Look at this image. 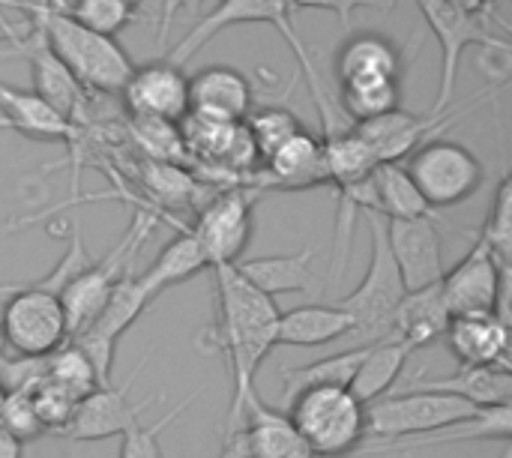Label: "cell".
Instances as JSON below:
<instances>
[{
  "instance_id": "cell-1",
  "label": "cell",
  "mask_w": 512,
  "mask_h": 458,
  "mask_svg": "<svg viewBox=\"0 0 512 458\" xmlns=\"http://www.w3.org/2000/svg\"><path fill=\"white\" fill-rule=\"evenodd\" d=\"M216 279V318L213 324L198 336L201 351L225 354L231 375H234V402L228 411V426L237 429L243 417V402L255 390L258 366L267 360V354L276 348V330H279V309L276 300L261 294L255 285H249L234 264L210 267Z\"/></svg>"
},
{
  "instance_id": "cell-2",
  "label": "cell",
  "mask_w": 512,
  "mask_h": 458,
  "mask_svg": "<svg viewBox=\"0 0 512 458\" xmlns=\"http://www.w3.org/2000/svg\"><path fill=\"white\" fill-rule=\"evenodd\" d=\"M366 222L372 243L369 270L363 282L336 303L351 318V330L339 339L336 351H357L396 339V312L402 297L408 294L387 246V222L378 213H366Z\"/></svg>"
},
{
  "instance_id": "cell-3",
  "label": "cell",
  "mask_w": 512,
  "mask_h": 458,
  "mask_svg": "<svg viewBox=\"0 0 512 458\" xmlns=\"http://www.w3.org/2000/svg\"><path fill=\"white\" fill-rule=\"evenodd\" d=\"M27 24L42 27L48 48L69 69V75L81 90L102 93V96L120 93L135 69V60L126 54V48L117 39L81 27L75 18H69L63 0H57L51 12H45L39 21H27Z\"/></svg>"
},
{
  "instance_id": "cell-4",
  "label": "cell",
  "mask_w": 512,
  "mask_h": 458,
  "mask_svg": "<svg viewBox=\"0 0 512 458\" xmlns=\"http://www.w3.org/2000/svg\"><path fill=\"white\" fill-rule=\"evenodd\" d=\"M288 420L315 458H348L366 441V405L348 387H309L288 402Z\"/></svg>"
},
{
  "instance_id": "cell-5",
  "label": "cell",
  "mask_w": 512,
  "mask_h": 458,
  "mask_svg": "<svg viewBox=\"0 0 512 458\" xmlns=\"http://www.w3.org/2000/svg\"><path fill=\"white\" fill-rule=\"evenodd\" d=\"M426 27L435 33L438 45H441V84H438V96L429 108V114H444L453 102L456 93V81H459V63L465 57V51L471 45H480L486 54H501L510 57V42L498 33H492L489 27V15H471L459 6H453L450 0H417Z\"/></svg>"
},
{
  "instance_id": "cell-6",
  "label": "cell",
  "mask_w": 512,
  "mask_h": 458,
  "mask_svg": "<svg viewBox=\"0 0 512 458\" xmlns=\"http://www.w3.org/2000/svg\"><path fill=\"white\" fill-rule=\"evenodd\" d=\"M405 171L432 210L456 207L474 198L486 183V168L477 153L450 138H432L420 144L405 159Z\"/></svg>"
},
{
  "instance_id": "cell-7",
  "label": "cell",
  "mask_w": 512,
  "mask_h": 458,
  "mask_svg": "<svg viewBox=\"0 0 512 458\" xmlns=\"http://www.w3.org/2000/svg\"><path fill=\"white\" fill-rule=\"evenodd\" d=\"M0 330L15 357H48L69 342L57 294L27 285H0Z\"/></svg>"
},
{
  "instance_id": "cell-8",
  "label": "cell",
  "mask_w": 512,
  "mask_h": 458,
  "mask_svg": "<svg viewBox=\"0 0 512 458\" xmlns=\"http://www.w3.org/2000/svg\"><path fill=\"white\" fill-rule=\"evenodd\" d=\"M237 24H273L282 33V39L288 42V48L294 51V57L300 60L303 78L312 75V72H318L312 54L306 51V45L300 42V36L294 30V15L288 12V3L285 0H219L216 9H210L207 15H201L192 24V30L165 51V60H171L174 66H183L210 39H216L222 30L237 27Z\"/></svg>"
},
{
  "instance_id": "cell-9",
  "label": "cell",
  "mask_w": 512,
  "mask_h": 458,
  "mask_svg": "<svg viewBox=\"0 0 512 458\" xmlns=\"http://www.w3.org/2000/svg\"><path fill=\"white\" fill-rule=\"evenodd\" d=\"M480 408L429 390H399L366 405V441H405L474 417Z\"/></svg>"
},
{
  "instance_id": "cell-10",
  "label": "cell",
  "mask_w": 512,
  "mask_h": 458,
  "mask_svg": "<svg viewBox=\"0 0 512 458\" xmlns=\"http://www.w3.org/2000/svg\"><path fill=\"white\" fill-rule=\"evenodd\" d=\"M441 294L450 318L498 315L510 324V264L498 261V255L480 240L450 273H444Z\"/></svg>"
},
{
  "instance_id": "cell-11",
  "label": "cell",
  "mask_w": 512,
  "mask_h": 458,
  "mask_svg": "<svg viewBox=\"0 0 512 458\" xmlns=\"http://www.w3.org/2000/svg\"><path fill=\"white\" fill-rule=\"evenodd\" d=\"M144 231H147V222L138 219V222L126 231V237H123L105 258H99V261L93 258L90 267H84L75 279H69V282L60 288L57 300H60V306H63L69 342L78 339L81 333H87L90 324L99 318V312H102V306H105L111 288L117 285V279H120L123 273H129V267H126V264H129V255L138 252V246H141V240H144Z\"/></svg>"
},
{
  "instance_id": "cell-12",
  "label": "cell",
  "mask_w": 512,
  "mask_h": 458,
  "mask_svg": "<svg viewBox=\"0 0 512 458\" xmlns=\"http://www.w3.org/2000/svg\"><path fill=\"white\" fill-rule=\"evenodd\" d=\"M501 84H492L489 90H498ZM489 90H483V93H477L474 99H468L462 108H456V111H444V114H411V111H405V108H396V111H390V114H381V117H375V120H366V123H357V132H360V138L369 144V150H372V156L378 159V165L381 162H402V159H408L420 144H426V141H432V138H441L459 117H462V111H468V108H474L480 99H486L489 96Z\"/></svg>"
},
{
  "instance_id": "cell-13",
  "label": "cell",
  "mask_w": 512,
  "mask_h": 458,
  "mask_svg": "<svg viewBox=\"0 0 512 458\" xmlns=\"http://www.w3.org/2000/svg\"><path fill=\"white\" fill-rule=\"evenodd\" d=\"M153 303V297L147 294V288L138 282V276L123 273L117 279V285L111 288L99 318L90 324L87 333H81L78 339H72L75 348H81V354L93 363L96 375L102 384H108L111 378V366H114V351L120 336L144 315V309Z\"/></svg>"
},
{
  "instance_id": "cell-14",
  "label": "cell",
  "mask_w": 512,
  "mask_h": 458,
  "mask_svg": "<svg viewBox=\"0 0 512 458\" xmlns=\"http://www.w3.org/2000/svg\"><path fill=\"white\" fill-rule=\"evenodd\" d=\"M120 96L132 120H159L177 126L189 114V78L183 66H174L165 57L135 66Z\"/></svg>"
},
{
  "instance_id": "cell-15",
  "label": "cell",
  "mask_w": 512,
  "mask_h": 458,
  "mask_svg": "<svg viewBox=\"0 0 512 458\" xmlns=\"http://www.w3.org/2000/svg\"><path fill=\"white\" fill-rule=\"evenodd\" d=\"M252 207L255 192L231 189L198 213V222L189 228V234L204 249L210 267L237 264L240 258H246V249L252 243Z\"/></svg>"
},
{
  "instance_id": "cell-16",
  "label": "cell",
  "mask_w": 512,
  "mask_h": 458,
  "mask_svg": "<svg viewBox=\"0 0 512 458\" xmlns=\"http://www.w3.org/2000/svg\"><path fill=\"white\" fill-rule=\"evenodd\" d=\"M147 360H150V354H144V360L132 369V375L123 384H117V387L102 384L90 396H84L78 402L69 426L63 429V438H69V441H105V438H120L126 429H132L141 420V414L156 402V399L129 402L135 378L141 375Z\"/></svg>"
},
{
  "instance_id": "cell-17",
  "label": "cell",
  "mask_w": 512,
  "mask_h": 458,
  "mask_svg": "<svg viewBox=\"0 0 512 458\" xmlns=\"http://www.w3.org/2000/svg\"><path fill=\"white\" fill-rule=\"evenodd\" d=\"M387 246L405 291H420L444 279V246L438 219H384Z\"/></svg>"
},
{
  "instance_id": "cell-18",
  "label": "cell",
  "mask_w": 512,
  "mask_h": 458,
  "mask_svg": "<svg viewBox=\"0 0 512 458\" xmlns=\"http://www.w3.org/2000/svg\"><path fill=\"white\" fill-rule=\"evenodd\" d=\"M303 447L288 414L267 408L252 390L243 402L237 429L225 435L219 458H291Z\"/></svg>"
},
{
  "instance_id": "cell-19",
  "label": "cell",
  "mask_w": 512,
  "mask_h": 458,
  "mask_svg": "<svg viewBox=\"0 0 512 458\" xmlns=\"http://www.w3.org/2000/svg\"><path fill=\"white\" fill-rule=\"evenodd\" d=\"M6 54L27 57L30 78H33V93L72 126L75 123V114H81V108H84V90L75 84V78L69 75V69L48 48V39H45L42 27L39 24H30L27 36H21L15 42V48L6 51Z\"/></svg>"
},
{
  "instance_id": "cell-20",
  "label": "cell",
  "mask_w": 512,
  "mask_h": 458,
  "mask_svg": "<svg viewBox=\"0 0 512 458\" xmlns=\"http://www.w3.org/2000/svg\"><path fill=\"white\" fill-rule=\"evenodd\" d=\"M512 435V402L510 405H495V408H480L474 417L417 435L405 441H363L354 456H384V453H408L414 456L417 450L429 447H447V444H465V441H501L507 444Z\"/></svg>"
},
{
  "instance_id": "cell-21",
  "label": "cell",
  "mask_w": 512,
  "mask_h": 458,
  "mask_svg": "<svg viewBox=\"0 0 512 458\" xmlns=\"http://www.w3.org/2000/svg\"><path fill=\"white\" fill-rule=\"evenodd\" d=\"M252 111V84L231 66H207L189 78V114L243 123Z\"/></svg>"
},
{
  "instance_id": "cell-22",
  "label": "cell",
  "mask_w": 512,
  "mask_h": 458,
  "mask_svg": "<svg viewBox=\"0 0 512 458\" xmlns=\"http://www.w3.org/2000/svg\"><path fill=\"white\" fill-rule=\"evenodd\" d=\"M402 69H405V57L399 45L372 30L348 36L336 54L339 87L366 84V81H402Z\"/></svg>"
},
{
  "instance_id": "cell-23",
  "label": "cell",
  "mask_w": 512,
  "mask_h": 458,
  "mask_svg": "<svg viewBox=\"0 0 512 458\" xmlns=\"http://www.w3.org/2000/svg\"><path fill=\"white\" fill-rule=\"evenodd\" d=\"M447 348L459 366H495L510 369V324L498 315H465L450 318L444 333Z\"/></svg>"
},
{
  "instance_id": "cell-24",
  "label": "cell",
  "mask_w": 512,
  "mask_h": 458,
  "mask_svg": "<svg viewBox=\"0 0 512 458\" xmlns=\"http://www.w3.org/2000/svg\"><path fill=\"white\" fill-rule=\"evenodd\" d=\"M417 381L399 384V390H429L444 393L453 399H462L474 408H495L512 402V369H495V366H459L456 375L447 378H429L426 369H417Z\"/></svg>"
},
{
  "instance_id": "cell-25",
  "label": "cell",
  "mask_w": 512,
  "mask_h": 458,
  "mask_svg": "<svg viewBox=\"0 0 512 458\" xmlns=\"http://www.w3.org/2000/svg\"><path fill=\"white\" fill-rule=\"evenodd\" d=\"M330 174H327V162H324V147L321 138H315L312 132H297L294 138H288L270 159H267V174L261 180V186L270 189H318L327 186Z\"/></svg>"
},
{
  "instance_id": "cell-26",
  "label": "cell",
  "mask_w": 512,
  "mask_h": 458,
  "mask_svg": "<svg viewBox=\"0 0 512 458\" xmlns=\"http://www.w3.org/2000/svg\"><path fill=\"white\" fill-rule=\"evenodd\" d=\"M234 270L255 285L267 297L279 294H306L315 288L312 273V249H300L297 255H264V258H240Z\"/></svg>"
},
{
  "instance_id": "cell-27",
  "label": "cell",
  "mask_w": 512,
  "mask_h": 458,
  "mask_svg": "<svg viewBox=\"0 0 512 458\" xmlns=\"http://www.w3.org/2000/svg\"><path fill=\"white\" fill-rule=\"evenodd\" d=\"M0 126L39 141L72 138V126L57 111H51L33 90H18L6 81H0Z\"/></svg>"
},
{
  "instance_id": "cell-28",
  "label": "cell",
  "mask_w": 512,
  "mask_h": 458,
  "mask_svg": "<svg viewBox=\"0 0 512 458\" xmlns=\"http://www.w3.org/2000/svg\"><path fill=\"white\" fill-rule=\"evenodd\" d=\"M447 327L450 312L441 294V282L420 291H408L402 297L396 312V339H402L411 351L435 345L438 339H444Z\"/></svg>"
},
{
  "instance_id": "cell-29",
  "label": "cell",
  "mask_w": 512,
  "mask_h": 458,
  "mask_svg": "<svg viewBox=\"0 0 512 458\" xmlns=\"http://www.w3.org/2000/svg\"><path fill=\"white\" fill-rule=\"evenodd\" d=\"M351 330V318L333 303H312L279 315L276 345L288 348H324L339 342Z\"/></svg>"
},
{
  "instance_id": "cell-30",
  "label": "cell",
  "mask_w": 512,
  "mask_h": 458,
  "mask_svg": "<svg viewBox=\"0 0 512 458\" xmlns=\"http://www.w3.org/2000/svg\"><path fill=\"white\" fill-rule=\"evenodd\" d=\"M411 354L414 351L402 339H390V342L366 348V354L351 378V387H348L351 396L360 405H372V402L390 396V390H396Z\"/></svg>"
},
{
  "instance_id": "cell-31",
  "label": "cell",
  "mask_w": 512,
  "mask_h": 458,
  "mask_svg": "<svg viewBox=\"0 0 512 458\" xmlns=\"http://www.w3.org/2000/svg\"><path fill=\"white\" fill-rule=\"evenodd\" d=\"M204 270H210V261H207L204 249L198 246V240H195L189 231H183L180 237H174V240L156 255V261L150 264V270H144V273L138 276V282H141V285L147 288V294L156 300L162 291H168V288H174V285H183V282L195 279V276L204 273Z\"/></svg>"
},
{
  "instance_id": "cell-32",
  "label": "cell",
  "mask_w": 512,
  "mask_h": 458,
  "mask_svg": "<svg viewBox=\"0 0 512 458\" xmlns=\"http://www.w3.org/2000/svg\"><path fill=\"white\" fill-rule=\"evenodd\" d=\"M372 189L381 219H438V210L426 204V198L417 192L402 162L375 165Z\"/></svg>"
},
{
  "instance_id": "cell-33",
  "label": "cell",
  "mask_w": 512,
  "mask_h": 458,
  "mask_svg": "<svg viewBox=\"0 0 512 458\" xmlns=\"http://www.w3.org/2000/svg\"><path fill=\"white\" fill-rule=\"evenodd\" d=\"M321 147H324V162H327V174H330V186L339 189H351L357 183H366L378 165V159L372 156L369 144L360 138L357 126L339 132V135H330V138H321Z\"/></svg>"
},
{
  "instance_id": "cell-34",
  "label": "cell",
  "mask_w": 512,
  "mask_h": 458,
  "mask_svg": "<svg viewBox=\"0 0 512 458\" xmlns=\"http://www.w3.org/2000/svg\"><path fill=\"white\" fill-rule=\"evenodd\" d=\"M366 348L357 351H333L315 363L306 366H294V369H282V381H285V393L282 402L288 405L297 393L309 390V387H351V378L363 360Z\"/></svg>"
},
{
  "instance_id": "cell-35",
  "label": "cell",
  "mask_w": 512,
  "mask_h": 458,
  "mask_svg": "<svg viewBox=\"0 0 512 458\" xmlns=\"http://www.w3.org/2000/svg\"><path fill=\"white\" fill-rule=\"evenodd\" d=\"M45 381L54 384L57 390H63L66 396H72L75 402H81L84 396H90L96 387H102L93 363L81 354V348H75L72 342L60 345L54 354L45 357Z\"/></svg>"
},
{
  "instance_id": "cell-36",
  "label": "cell",
  "mask_w": 512,
  "mask_h": 458,
  "mask_svg": "<svg viewBox=\"0 0 512 458\" xmlns=\"http://www.w3.org/2000/svg\"><path fill=\"white\" fill-rule=\"evenodd\" d=\"M339 108L345 117L357 126L366 120H375L381 114H390L402 102V81H366V84H348L336 93Z\"/></svg>"
},
{
  "instance_id": "cell-37",
  "label": "cell",
  "mask_w": 512,
  "mask_h": 458,
  "mask_svg": "<svg viewBox=\"0 0 512 458\" xmlns=\"http://www.w3.org/2000/svg\"><path fill=\"white\" fill-rule=\"evenodd\" d=\"M243 129H246V135L252 141L255 156L261 162H267L288 138H294L297 132H303V123L288 108L267 105V108L249 111V117L243 120Z\"/></svg>"
},
{
  "instance_id": "cell-38",
  "label": "cell",
  "mask_w": 512,
  "mask_h": 458,
  "mask_svg": "<svg viewBox=\"0 0 512 458\" xmlns=\"http://www.w3.org/2000/svg\"><path fill=\"white\" fill-rule=\"evenodd\" d=\"M66 12L81 27H87L93 33H102V36H111V39H117V33L126 30L129 24H135L138 15H141V12L129 9L126 3H120V0H75V6L66 9Z\"/></svg>"
},
{
  "instance_id": "cell-39",
  "label": "cell",
  "mask_w": 512,
  "mask_h": 458,
  "mask_svg": "<svg viewBox=\"0 0 512 458\" xmlns=\"http://www.w3.org/2000/svg\"><path fill=\"white\" fill-rule=\"evenodd\" d=\"M198 393H192V396H186L177 408H171L162 420H156L153 426H144L141 420L132 426V429H126L123 435H120V453L117 458H165L162 453V444H159V438H162V432H165V426L168 423H174L189 405H192V399H195Z\"/></svg>"
},
{
  "instance_id": "cell-40",
  "label": "cell",
  "mask_w": 512,
  "mask_h": 458,
  "mask_svg": "<svg viewBox=\"0 0 512 458\" xmlns=\"http://www.w3.org/2000/svg\"><path fill=\"white\" fill-rule=\"evenodd\" d=\"M480 243H486L498 261L510 264V249H512V180L504 177L498 183V192H495V201H492V213L477 237Z\"/></svg>"
},
{
  "instance_id": "cell-41",
  "label": "cell",
  "mask_w": 512,
  "mask_h": 458,
  "mask_svg": "<svg viewBox=\"0 0 512 458\" xmlns=\"http://www.w3.org/2000/svg\"><path fill=\"white\" fill-rule=\"evenodd\" d=\"M0 432L15 438L18 444L36 441V438L45 435V429H42V423H39L27 393H6L3 414H0Z\"/></svg>"
},
{
  "instance_id": "cell-42",
  "label": "cell",
  "mask_w": 512,
  "mask_h": 458,
  "mask_svg": "<svg viewBox=\"0 0 512 458\" xmlns=\"http://www.w3.org/2000/svg\"><path fill=\"white\" fill-rule=\"evenodd\" d=\"M30 402H33V411H36L42 429H45V432H60V435H63V429L69 426V420H72V414H75V408H78V402H75L72 396H66L63 390H57V387L48 384V381L39 384V387L30 393Z\"/></svg>"
},
{
  "instance_id": "cell-43",
  "label": "cell",
  "mask_w": 512,
  "mask_h": 458,
  "mask_svg": "<svg viewBox=\"0 0 512 458\" xmlns=\"http://www.w3.org/2000/svg\"><path fill=\"white\" fill-rule=\"evenodd\" d=\"M288 12L297 15V9H324L333 12L345 30H351L354 24V12L357 9H378V12H390L399 0H285Z\"/></svg>"
},
{
  "instance_id": "cell-44",
  "label": "cell",
  "mask_w": 512,
  "mask_h": 458,
  "mask_svg": "<svg viewBox=\"0 0 512 458\" xmlns=\"http://www.w3.org/2000/svg\"><path fill=\"white\" fill-rule=\"evenodd\" d=\"M204 3L207 0H159V33H156L159 45L168 48V33H171L180 12H198Z\"/></svg>"
},
{
  "instance_id": "cell-45",
  "label": "cell",
  "mask_w": 512,
  "mask_h": 458,
  "mask_svg": "<svg viewBox=\"0 0 512 458\" xmlns=\"http://www.w3.org/2000/svg\"><path fill=\"white\" fill-rule=\"evenodd\" d=\"M57 0H3V9H21L27 21H39L45 12H51Z\"/></svg>"
},
{
  "instance_id": "cell-46",
  "label": "cell",
  "mask_w": 512,
  "mask_h": 458,
  "mask_svg": "<svg viewBox=\"0 0 512 458\" xmlns=\"http://www.w3.org/2000/svg\"><path fill=\"white\" fill-rule=\"evenodd\" d=\"M450 3L459 6V9H465V12H471V15H489L495 0H450Z\"/></svg>"
},
{
  "instance_id": "cell-47",
  "label": "cell",
  "mask_w": 512,
  "mask_h": 458,
  "mask_svg": "<svg viewBox=\"0 0 512 458\" xmlns=\"http://www.w3.org/2000/svg\"><path fill=\"white\" fill-rule=\"evenodd\" d=\"M21 39V33H18V27L6 18V12H3V6H0V42H18Z\"/></svg>"
},
{
  "instance_id": "cell-48",
  "label": "cell",
  "mask_w": 512,
  "mask_h": 458,
  "mask_svg": "<svg viewBox=\"0 0 512 458\" xmlns=\"http://www.w3.org/2000/svg\"><path fill=\"white\" fill-rule=\"evenodd\" d=\"M120 3H126L129 9H135V12H141V3H144V0H120Z\"/></svg>"
},
{
  "instance_id": "cell-49",
  "label": "cell",
  "mask_w": 512,
  "mask_h": 458,
  "mask_svg": "<svg viewBox=\"0 0 512 458\" xmlns=\"http://www.w3.org/2000/svg\"><path fill=\"white\" fill-rule=\"evenodd\" d=\"M6 360V339H3V330H0V363Z\"/></svg>"
},
{
  "instance_id": "cell-50",
  "label": "cell",
  "mask_w": 512,
  "mask_h": 458,
  "mask_svg": "<svg viewBox=\"0 0 512 458\" xmlns=\"http://www.w3.org/2000/svg\"><path fill=\"white\" fill-rule=\"evenodd\" d=\"M3 402H6V390L0 387V414H3Z\"/></svg>"
},
{
  "instance_id": "cell-51",
  "label": "cell",
  "mask_w": 512,
  "mask_h": 458,
  "mask_svg": "<svg viewBox=\"0 0 512 458\" xmlns=\"http://www.w3.org/2000/svg\"><path fill=\"white\" fill-rule=\"evenodd\" d=\"M501 458H512V450H504V456Z\"/></svg>"
},
{
  "instance_id": "cell-52",
  "label": "cell",
  "mask_w": 512,
  "mask_h": 458,
  "mask_svg": "<svg viewBox=\"0 0 512 458\" xmlns=\"http://www.w3.org/2000/svg\"><path fill=\"white\" fill-rule=\"evenodd\" d=\"M402 458H414V456H408V453H405V456H402Z\"/></svg>"
},
{
  "instance_id": "cell-53",
  "label": "cell",
  "mask_w": 512,
  "mask_h": 458,
  "mask_svg": "<svg viewBox=\"0 0 512 458\" xmlns=\"http://www.w3.org/2000/svg\"><path fill=\"white\" fill-rule=\"evenodd\" d=\"M0 6H3V0H0Z\"/></svg>"
}]
</instances>
